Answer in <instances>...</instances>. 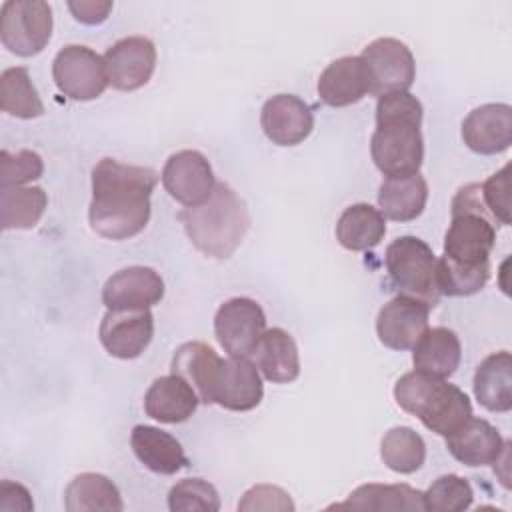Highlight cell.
<instances>
[{
	"label": "cell",
	"mask_w": 512,
	"mask_h": 512,
	"mask_svg": "<svg viewBox=\"0 0 512 512\" xmlns=\"http://www.w3.org/2000/svg\"><path fill=\"white\" fill-rule=\"evenodd\" d=\"M464 144L484 156L500 154L512 144V108L504 102L482 104L462 122Z\"/></svg>",
	"instance_id": "obj_17"
},
{
	"label": "cell",
	"mask_w": 512,
	"mask_h": 512,
	"mask_svg": "<svg viewBox=\"0 0 512 512\" xmlns=\"http://www.w3.org/2000/svg\"><path fill=\"white\" fill-rule=\"evenodd\" d=\"M70 12L74 14V18L82 24H102L110 10H112V2H100V0H80V2H68Z\"/></svg>",
	"instance_id": "obj_41"
},
{
	"label": "cell",
	"mask_w": 512,
	"mask_h": 512,
	"mask_svg": "<svg viewBox=\"0 0 512 512\" xmlns=\"http://www.w3.org/2000/svg\"><path fill=\"white\" fill-rule=\"evenodd\" d=\"M428 200V184L420 172L410 176H392L380 184L378 210L384 218L396 222L416 220Z\"/></svg>",
	"instance_id": "obj_27"
},
{
	"label": "cell",
	"mask_w": 512,
	"mask_h": 512,
	"mask_svg": "<svg viewBox=\"0 0 512 512\" xmlns=\"http://www.w3.org/2000/svg\"><path fill=\"white\" fill-rule=\"evenodd\" d=\"M260 126L272 144L296 146L310 136L314 114L302 98L294 94H276L264 102Z\"/></svg>",
	"instance_id": "obj_16"
},
{
	"label": "cell",
	"mask_w": 512,
	"mask_h": 512,
	"mask_svg": "<svg viewBox=\"0 0 512 512\" xmlns=\"http://www.w3.org/2000/svg\"><path fill=\"white\" fill-rule=\"evenodd\" d=\"M0 510H6V512H14V510L30 512V510H34V502H32L30 492L18 482L2 480L0 482Z\"/></svg>",
	"instance_id": "obj_40"
},
{
	"label": "cell",
	"mask_w": 512,
	"mask_h": 512,
	"mask_svg": "<svg viewBox=\"0 0 512 512\" xmlns=\"http://www.w3.org/2000/svg\"><path fill=\"white\" fill-rule=\"evenodd\" d=\"M238 510L254 512V510H274V512H290L294 510V502L286 490L272 484H256L244 492L238 502Z\"/></svg>",
	"instance_id": "obj_39"
},
{
	"label": "cell",
	"mask_w": 512,
	"mask_h": 512,
	"mask_svg": "<svg viewBox=\"0 0 512 512\" xmlns=\"http://www.w3.org/2000/svg\"><path fill=\"white\" fill-rule=\"evenodd\" d=\"M52 78L64 96L80 102L98 98L108 86L104 56L80 44H68L56 54Z\"/></svg>",
	"instance_id": "obj_7"
},
{
	"label": "cell",
	"mask_w": 512,
	"mask_h": 512,
	"mask_svg": "<svg viewBox=\"0 0 512 512\" xmlns=\"http://www.w3.org/2000/svg\"><path fill=\"white\" fill-rule=\"evenodd\" d=\"M374 96L406 92L416 76V64L410 48L396 38H376L360 54Z\"/></svg>",
	"instance_id": "obj_8"
},
{
	"label": "cell",
	"mask_w": 512,
	"mask_h": 512,
	"mask_svg": "<svg viewBox=\"0 0 512 512\" xmlns=\"http://www.w3.org/2000/svg\"><path fill=\"white\" fill-rule=\"evenodd\" d=\"M444 438L448 452L466 466L494 464L508 444L488 420L474 416Z\"/></svg>",
	"instance_id": "obj_19"
},
{
	"label": "cell",
	"mask_w": 512,
	"mask_h": 512,
	"mask_svg": "<svg viewBox=\"0 0 512 512\" xmlns=\"http://www.w3.org/2000/svg\"><path fill=\"white\" fill-rule=\"evenodd\" d=\"M178 218L194 248L216 260L230 258L250 228L246 204L224 182H216L202 204L180 210Z\"/></svg>",
	"instance_id": "obj_3"
},
{
	"label": "cell",
	"mask_w": 512,
	"mask_h": 512,
	"mask_svg": "<svg viewBox=\"0 0 512 512\" xmlns=\"http://www.w3.org/2000/svg\"><path fill=\"white\" fill-rule=\"evenodd\" d=\"M160 178L166 192L186 208L208 200L216 186L212 166L198 150H180L172 154L166 160Z\"/></svg>",
	"instance_id": "obj_10"
},
{
	"label": "cell",
	"mask_w": 512,
	"mask_h": 512,
	"mask_svg": "<svg viewBox=\"0 0 512 512\" xmlns=\"http://www.w3.org/2000/svg\"><path fill=\"white\" fill-rule=\"evenodd\" d=\"M386 234V218L378 208L366 202L348 206L336 224L338 242L352 252H364L382 242Z\"/></svg>",
	"instance_id": "obj_29"
},
{
	"label": "cell",
	"mask_w": 512,
	"mask_h": 512,
	"mask_svg": "<svg viewBox=\"0 0 512 512\" xmlns=\"http://www.w3.org/2000/svg\"><path fill=\"white\" fill-rule=\"evenodd\" d=\"M262 396L264 384L256 364L246 356L226 358L220 370L214 404L234 412H248L262 402Z\"/></svg>",
	"instance_id": "obj_18"
},
{
	"label": "cell",
	"mask_w": 512,
	"mask_h": 512,
	"mask_svg": "<svg viewBox=\"0 0 512 512\" xmlns=\"http://www.w3.org/2000/svg\"><path fill=\"white\" fill-rule=\"evenodd\" d=\"M264 332V310L252 298H230L216 310L214 334L230 356H252Z\"/></svg>",
	"instance_id": "obj_9"
},
{
	"label": "cell",
	"mask_w": 512,
	"mask_h": 512,
	"mask_svg": "<svg viewBox=\"0 0 512 512\" xmlns=\"http://www.w3.org/2000/svg\"><path fill=\"white\" fill-rule=\"evenodd\" d=\"M224 360L204 342L182 344L172 358V374L184 378L202 404H214Z\"/></svg>",
	"instance_id": "obj_20"
},
{
	"label": "cell",
	"mask_w": 512,
	"mask_h": 512,
	"mask_svg": "<svg viewBox=\"0 0 512 512\" xmlns=\"http://www.w3.org/2000/svg\"><path fill=\"white\" fill-rule=\"evenodd\" d=\"M412 350L414 370L434 378L452 376L462 358V346L456 332L444 326L428 328Z\"/></svg>",
	"instance_id": "obj_24"
},
{
	"label": "cell",
	"mask_w": 512,
	"mask_h": 512,
	"mask_svg": "<svg viewBox=\"0 0 512 512\" xmlns=\"http://www.w3.org/2000/svg\"><path fill=\"white\" fill-rule=\"evenodd\" d=\"M52 36V8L44 0H8L0 8V40L16 56H36Z\"/></svg>",
	"instance_id": "obj_6"
},
{
	"label": "cell",
	"mask_w": 512,
	"mask_h": 512,
	"mask_svg": "<svg viewBox=\"0 0 512 512\" xmlns=\"http://www.w3.org/2000/svg\"><path fill=\"white\" fill-rule=\"evenodd\" d=\"M430 306L408 298L396 296L384 304L376 318V334L386 348L392 350H410L428 330Z\"/></svg>",
	"instance_id": "obj_14"
},
{
	"label": "cell",
	"mask_w": 512,
	"mask_h": 512,
	"mask_svg": "<svg viewBox=\"0 0 512 512\" xmlns=\"http://www.w3.org/2000/svg\"><path fill=\"white\" fill-rule=\"evenodd\" d=\"M474 396L490 412L512 408V358L508 350L486 356L474 372Z\"/></svg>",
	"instance_id": "obj_26"
},
{
	"label": "cell",
	"mask_w": 512,
	"mask_h": 512,
	"mask_svg": "<svg viewBox=\"0 0 512 512\" xmlns=\"http://www.w3.org/2000/svg\"><path fill=\"white\" fill-rule=\"evenodd\" d=\"M368 92V72L360 56H342L330 62L318 78V96L330 108L356 104Z\"/></svg>",
	"instance_id": "obj_21"
},
{
	"label": "cell",
	"mask_w": 512,
	"mask_h": 512,
	"mask_svg": "<svg viewBox=\"0 0 512 512\" xmlns=\"http://www.w3.org/2000/svg\"><path fill=\"white\" fill-rule=\"evenodd\" d=\"M432 248L416 236H400L388 244L384 264L392 286L400 296L420 300L434 308L440 300Z\"/></svg>",
	"instance_id": "obj_5"
},
{
	"label": "cell",
	"mask_w": 512,
	"mask_h": 512,
	"mask_svg": "<svg viewBox=\"0 0 512 512\" xmlns=\"http://www.w3.org/2000/svg\"><path fill=\"white\" fill-rule=\"evenodd\" d=\"M0 108L16 118H38L44 114V104L26 68H6L0 76Z\"/></svg>",
	"instance_id": "obj_32"
},
{
	"label": "cell",
	"mask_w": 512,
	"mask_h": 512,
	"mask_svg": "<svg viewBox=\"0 0 512 512\" xmlns=\"http://www.w3.org/2000/svg\"><path fill=\"white\" fill-rule=\"evenodd\" d=\"M424 510L432 512H462L470 508L474 500L472 486L458 474H446L436 478L426 492H422Z\"/></svg>",
	"instance_id": "obj_35"
},
{
	"label": "cell",
	"mask_w": 512,
	"mask_h": 512,
	"mask_svg": "<svg viewBox=\"0 0 512 512\" xmlns=\"http://www.w3.org/2000/svg\"><path fill=\"white\" fill-rule=\"evenodd\" d=\"M422 104L406 92H392L378 98L376 130L370 140V154L376 168L386 176L416 174L424 160L420 132Z\"/></svg>",
	"instance_id": "obj_2"
},
{
	"label": "cell",
	"mask_w": 512,
	"mask_h": 512,
	"mask_svg": "<svg viewBox=\"0 0 512 512\" xmlns=\"http://www.w3.org/2000/svg\"><path fill=\"white\" fill-rule=\"evenodd\" d=\"M48 206V196L40 186H12L0 192L2 230H26L38 224Z\"/></svg>",
	"instance_id": "obj_31"
},
{
	"label": "cell",
	"mask_w": 512,
	"mask_h": 512,
	"mask_svg": "<svg viewBox=\"0 0 512 512\" xmlns=\"http://www.w3.org/2000/svg\"><path fill=\"white\" fill-rule=\"evenodd\" d=\"M162 298L164 280L148 266L122 268L102 288V302L108 310H150Z\"/></svg>",
	"instance_id": "obj_13"
},
{
	"label": "cell",
	"mask_w": 512,
	"mask_h": 512,
	"mask_svg": "<svg viewBox=\"0 0 512 512\" xmlns=\"http://www.w3.org/2000/svg\"><path fill=\"white\" fill-rule=\"evenodd\" d=\"M108 84L130 92L142 88L156 68V46L146 36H126L114 42L104 54Z\"/></svg>",
	"instance_id": "obj_12"
},
{
	"label": "cell",
	"mask_w": 512,
	"mask_h": 512,
	"mask_svg": "<svg viewBox=\"0 0 512 512\" xmlns=\"http://www.w3.org/2000/svg\"><path fill=\"white\" fill-rule=\"evenodd\" d=\"M336 508L352 510H424L422 492L408 484H362L350 492L344 504Z\"/></svg>",
	"instance_id": "obj_30"
},
{
	"label": "cell",
	"mask_w": 512,
	"mask_h": 512,
	"mask_svg": "<svg viewBox=\"0 0 512 512\" xmlns=\"http://www.w3.org/2000/svg\"><path fill=\"white\" fill-rule=\"evenodd\" d=\"M490 278V262L458 264L446 256L436 262V284L444 296H472L484 288Z\"/></svg>",
	"instance_id": "obj_34"
},
{
	"label": "cell",
	"mask_w": 512,
	"mask_h": 512,
	"mask_svg": "<svg viewBox=\"0 0 512 512\" xmlns=\"http://www.w3.org/2000/svg\"><path fill=\"white\" fill-rule=\"evenodd\" d=\"M478 198L484 214L494 222L508 226L510 218V164L502 166L488 180L478 184Z\"/></svg>",
	"instance_id": "obj_37"
},
{
	"label": "cell",
	"mask_w": 512,
	"mask_h": 512,
	"mask_svg": "<svg viewBox=\"0 0 512 512\" xmlns=\"http://www.w3.org/2000/svg\"><path fill=\"white\" fill-rule=\"evenodd\" d=\"M64 508L68 512H122L124 502L108 476L82 472L66 486Z\"/></svg>",
	"instance_id": "obj_28"
},
{
	"label": "cell",
	"mask_w": 512,
	"mask_h": 512,
	"mask_svg": "<svg viewBox=\"0 0 512 512\" xmlns=\"http://www.w3.org/2000/svg\"><path fill=\"white\" fill-rule=\"evenodd\" d=\"M198 396L192 386L176 376L156 378L144 394V412L162 424L186 422L198 408Z\"/></svg>",
	"instance_id": "obj_22"
},
{
	"label": "cell",
	"mask_w": 512,
	"mask_h": 512,
	"mask_svg": "<svg viewBox=\"0 0 512 512\" xmlns=\"http://www.w3.org/2000/svg\"><path fill=\"white\" fill-rule=\"evenodd\" d=\"M0 186L12 188V186H26L32 180H38L44 172V162L40 154L32 150H18V152H0Z\"/></svg>",
	"instance_id": "obj_38"
},
{
	"label": "cell",
	"mask_w": 512,
	"mask_h": 512,
	"mask_svg": "<svg viewBox=\"0 0 512 512\" xmlns=\"http://www.w3.org/2000/svg\"><path fill=\"white\" fill-rule=\"evenodd\" d=\"M130 446L136 458L156 474L170 476L188 466L182 444L172 434L156 426L136 424L130 434Z\"/></svg>",
	"instance_id": "obj_23"
},
{
	"label": "cell",
	"mask_w": 512,
	"mask_h": 512,
	"mask_svg": "<svg viewBox=\"0 0 512 512\" xmlns=\"http://www.w3.org/2000/svg\"><path fill=\"white\" fill-rule=\"evenodd\" d=\"M394 400L404 412L416 416L440 436L452 434L472 416V404L456 384L418 370L398 378Z\"/></svg>",
	"instance_id": "obj_4"
},
{
	"label": "cell",
	"mask_w": 512,
	"mask_h": 512,
	"mask_svg": "<svg viewBox=\"0 0 512 512\" xmlns=\"http://www.w3.org/2000/svg\"><path fill=\"white\" fill-rule=\"evenodd\" d=\"M256 368L274 384H286L300 374V356L294 338L282 328H268L252 352Z\"/></svg>",
	"instance_id": "obj_25"
},
{
	"label": "cell",
	"mask_w": 512,
	"mask_h": 512,
	"mask_svg": "<svg viewBox=\"0 0 512 512\" xmlns=\"http://www.w3.org/2000/svg\"><path fill=\"white\" fill-rule=\"evenodd\" d=\"M100 342L114 358H138L154 336L150 310H108L100 322Z\"/></svg>",
	"instance_id": "obj_15"
},
{
	"label": "cell",
	"mask_w": 512,
	"mask_h": 512,
	"mask_svg": "<svg viewBox=\"0 0 512 512\" xmlns=\"http://www.w3.org/2000/svg\"><path fill=\"white\" fill-rule=\"evenodd\" d=\"M384 464L398 474H412L426 460V444L418 432L408 426L390 428L380 442Z\"/></svg>",
	"instance_id": "obj_33"
},
{
	"label": "cell",
	"mask_w": 512,
	"mask_h": 512,
	"mask_svg": "<svg viewBox=\"0 0 512 512\" xmlns=\"http://www.w3.org/2000/svg\"><path fill=\"white\" fill-rule=\"evenodd\" d=\"M168 508L172 512H218V490L202 478H184L170 488Z\"/></svg>",
	"instance_id": "obj_36"
},
{
	"label": "cell",
	"mask_w": 512,
	"mask_h": 512,
	"mask_svg": "<svg viewBox=\"0 0 512 512\" xmlns=\"http://www.w3.org/2000/svg\"><path fill=\"white\" fill-rule=\"evenodd\" d=\"M496 242L494 224L476 210H452L444 236V256L458 264H484Z\"/></svg>",
	"instance_id": "obj_11"
},
{
	"label": "cell",
	"mask_w": 512,
	"mask_h": 512,
	"mask_svg": "<svg viewBox=\"0 0 512 512\" xmlns=\"http://www.w3.org/2000/svg\"><path fill=\"white\" fill-rule=\"evenodd\" d=\"M158 174L152 168L102 158L92 168L90 228L108 240L140 234L150 220V196Z\"/></svg>",
	"instance_id": "obj_1"
}]
</instances>
